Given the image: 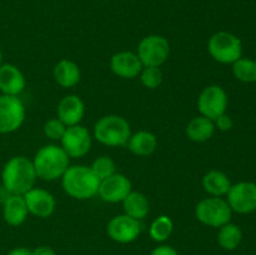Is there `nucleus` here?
Segmentation results:
<instances>
[{
	"label": "nucleus",
	"mask_w": 256,
	"mask_h": 255,
	"mask_svg": "<svg viewBox=\"0 0 256 255\" xmlns=\"http://www.w3.org/2000/svg\"><path fill=\"white\" fill-rule=\"evenodd\" d=\"M242 240V232L234 222H228L219 228L218 242L225 250H235Z\"/></svg>",
	"instance_id": "obj_24"
},
{
	"label": "nucleus",
	"mask_w": 256,
	"mask_h": 255,
	"mask_svg": "<svg viewBox=\"0 0 256 255\" xmlns=\"http://www.w3.org/2000/svg\"><path fill=\"white\" fill-rule=\"evenodd\" d=\"M85 112L84 102L78 95H66L58 104V119L66 126L78 125L82 120Z\"/></svg>",
	"instance_id": "obj_17"
},
{
	"label": "nucleus",
	"mask_w": 256,
	"mask_h": 255,
	"mask_svg": "<svg viewBox=\"0 0 256 255\" xmlns=\"http://www.w3.org/2000/svg\"><path fill=\"white\" fill-rule=\"evenodd\" d=\"M66 125L59 120L58 118L55 119H50L48 120L44 124V134L45 136L49 138L52 140H62V138L64 136L65 134V130H66Z\"/></svg>",
	"instance_id": "obj_29"
},
{
	"label": "nucleus",
	"mask_w": 256,
	"mask_h": 255,
	"mask_svg": "<svg viewBox=\"0 0 256 255\" xmlns=\"http://www.w3.org/2000/svg\"><path fill=\"white\" fill-rule=\"evenodd\" d=\"M208 50L214 60L222 64H234L242 56V44L236 35L218 32L209 39Z\"/></svg>",
	"instance_id": "obj_5"
},
{
	"label": "nucleus",
	"mask_w": 256,
	"mask_h": 255,
	"mask_svg": "<svg viewBox=\"0 0 256 255\" xmlns=\"http://www.w3.org/2000/svg\"><path fill=\"white\" fill-rule=\"evenodd\" d=\"M22 196L26 202L29 214L42 218V219L49 218L54 214L56 202L48 190L42 189V188H32Z\"/></svg>",
	"instance_id": "obj_14"
},
{
	"label": "nucleus",
	"mask_w": 256,
	"mask_h": 255,
	"mask_svg": "<svg viewBox=\"0 0 256 255\" xmlns=\"http://www.w3.org/2000/svg\"><path fill=\"white\" fill-rule=\"evenodd\" d=\"M32 164L38 178L46 182H52L62 179L64 172L68 170L69 156L62 146L54 144L44 145L35 154Z\"/></svg>",
	"instance_id": "obj_3"
},
{
	"label": "nucleus",
	"mask_w": 256,
	"mask_h": 255,
	"mask_svg": "<svg viewBox=\"0 0 256 255\" xmlns=\"http://www.w3.org/2000/svg\"><path fill=\"white\" fill-rule=\"evenodd\" d=\"M90 169L92 170L95 175L99 178V180L106 179V178L112 176L116 172V166H115V162L110 156L106 155H102V156L96 158V159L92 162Z\"/></svg>",
	"instance_id": "obj_27"
},
{
	"label": "nucleus",
	"mask_w": 256,
	"mask_h": 255,
	"mask_svg": "<svg viewBox=\"0 0 256 255\" xmlns=\"http://www.w3.org/2000/svg\"><path fill=\"white\" fill-rule=\"evenodd\" d=\"M170 44L162 35H148L138 46V56L142 66L160 68L168 60Z\"/></svg>",
	"instance_id": "obj_7"
},
{
	"label": "nucleus",
	"mask_w": 256,
	"mask_h": 255,
	"mask_svg": "<svg viewBox=\"0 0 256 255\" xmlns=\"http://www.w3.org/2000/svg\"><path fill=\"white\" fill-rule=\"evenodd\" d=\"M62 185L69 196L78 200L92 199L98 194L100 180L90 166L74 165L68 168L62 176Z\"/></svg>",
	"instance_id": "obj_2"
},
{
	"label": "nucleus",
	"mask_w": 256,
	"mask_h": 255,
	"mask_svg": "<svg viewBox=\"0 0 256 255\" xmlns=\"http://www.w3.org/2000/svg\"><path fill=\"white\" fill-rule=\"evenodd\" d=\"M36 178L32 160L22 155L12 156L8 160L2 172V188L9 194H26L34 188Z\"/></svg>",
	"instance_id": "obj_1"
},
{
	"label": "nucleus",
	"mask_w": 256,
	"mask_h": 255,
	"mask_svg": "<svg viewBox=\"0 0 256 255\" xmlns=\"http://www.w3.org/2000/svg\"><path fill=\"white\" fill-rule=\"evenodd\" d=\"M122 208H124V214L136 220H142L146 218L150 212L149 200L142 192H132L122 200Z\"/></svg>",
	"instance_id": "obj_23"
},
{
	"label": "nucleus",
	"mask_w": 256,
	"mask_h": 255,
	"mask_svg": "<svg viewBox=\"0 0 256 255\" xmlns=\"http://www.w3.org/2000/svg\"><path fill=\"white\" fill-rule=\"evenodd\" d=\"M54 79L62 88H72L80 82V69L76 62L62 59L55 65Z\"/></svg>",
	"instance_id": "obj_21"
},
{
	"label": "nucleus",
	"mask_w": 256,
	"mask_h": 255,
	"mask_svg": "<svg viewBox=\"0 0 256 255\" xmlns=\"http://www.w3.org/2000/svg\"><path fill=\"white\" fill-rule=\"evenodd\" d=\"M195 216L202 224L212 228H220L230 222L232 210L228 202L219 196H210L198 202Z\"/></svg>",
	"instance_id": "obj_6"
},
{
	"label": "nucleus",
	"mask_w": 256,
	"mask_h": 255,
	"mask_svg": "<svg viewBox=\"0 0 256 255\" xmlns=\"http://www.w3.org/2000/svg\"><path fill=\"white\" fill-rule=\"evenodd\" d=\"M2 50H0V65H2Z\"/></svg>",
	"instance_id": "obj_34"
},
{
	"label": "nucleus",
	"mask_w": 256,
	"mask_h": 255,
	"mask_svg": "<svg viewBox=\"0 0 256 255\" xmlns=\"http://www.w3.org/2000/svg\"><path fill=\"white\" fill-rule=\"evenodd\" d=\"M214 124L215 128H218L220 132H229V130H232L234 122H232V118L225 112V114L220 115L219 118H216V119L214 120Z\"/></svg>",
	"instance_id": "obj_30"
},
{
	"label": "nucleus",
	"mask_w": 256,
	"mask_h": 255,
	"mask_svg": "<svg viewBox=\"0 0 256 255\" xmlns=\"http://www.w3.org/2000/svg\"><path fill=\"white\" fill-rule=\"evenodd\" d=\"M106 232L110 239L114 242L120 244H129L138 239L142 232V225L139 220L122 214L110 219V222H108Z\"/></svg>",
	"instance_id": "obj_12"
},
{
	"label": "nucleus",
	"mask_w": 256,
	"mask_h": 255,
	"mask_svg": "<svg viewBox=\"0 0 256 255\" xmlns=\"http://www.w3.org/2000/svg\"><path fill=\"white\" fill-rule=\"evenodd\" d=\"M232 65V74L239 82H256V62L248 59V58H240Z\"/></svg>",
	"instance_id": "obj_26"
},
{
	"label": "nucleus",
	"mask_w": 256,
	"mask_h": 255,
	"mask_svg": "<svg viewBox=\"0 0 256 255\" xmlns=\"http://www.w3.org/2000/svg\"><path fill=\"white\" fill-rule=\"evenodd\" d=\"M228 94L219 85H209L198 98V109L200 115L214 122L216 118L226 112Z\"/></svg>",
	"instance_id": "obj_9"
},
{
	"label": "nucleus",
	"mask_w": 256,
	"mask_h": 255,
	"mask_svg": "<svg viewBox=\"0 0 256 255\" xmlns=\"http://www.w3.org/2000/svg\"><path fill=\"white\" fill-rule=\"evenodd\" d=\"M29 215L26 202L22 195L9 194L2 204V218L10 226H20Z\"/></svg>",
	"instance_id": "obj_18"
},
{
	"label": "nucleus",
	"mask_w": 256,
	"mask_h": 255,
	"mask_svg": "<svg viewBox=\"0 0 256 255\" xmlns=\"http://www.w3.org/2000/svg\"><path fill=\"white\" fill-rule=\"evenodd\" d=\"M110 68L115 75L122 79H134L140 74L144 66L135 52H120L112 56Z\"/></svg>",
	"instance_id": "obj_15"
},
{
	"label": "nucleus",
	"mask_w": 256,
	"mask_h": 255,
	"mask_svg": "<svg viewBox=\"0 0 256 255\" xmlns=\"http://www.w3.org/2000/svg\"><path fill=\"white\" fill-rule=\"evenodd\" d=\"M149 255H179L176 250L170 245H159L152 250Z\"/></svg>",
	"instance_id": "obj_31"
},
{
	"label": "nucleus",
	"mask_w": 256,
	"mask_h": 255,
	"mask_svg": "<svg viewBox=\"0 0 256 255\" xmlns=\"http://www.w3.org/2000/svg\"><path fill=\"white\" fill-rule=\"evenodd\" d=\"M126 145L134 155L148 156L156 150L158 139L152 132H146V130H140L135 134H132Z\"/></svg>",
	"instance_id": "obj_20"
},
{
	"label": "nucleus",
	"mask_w": 256,
	"mask_h": 255,
	"mask_svg": "<svg viewBox=\"0 0 256 255\" xmlns=\"http://www.w3.org/2000/svg\"><path fill=\"white\" fill-rule=\"evenodd\" d=\"M62 148L69 158H82L90 152L92 136L86 128L82 125L68 126L64 136L62 138Z\"/></svg>",
	"instance_id": "obj_11"
},
{
	"label": "nucleus",
	"mask_w": 256,
	"mask_h": 255,
	"mask_svg": "<svg viewBox=\"0 0 256 255\" xmlns=\"http://www.w3.org/2000/svg\"><path fill=\"white\" fill-rule=\"evenodd\" d=\"M8 255H32V250L26 249V248H15V249L10 250Z\"/></svg>",
	"instance_id": "obj_33"
},
{
	"label": "nucleus",
	"mask_w": 256,
	"mask_h": 255,
	"mask_svg": "<svg viewBox=\"0 0 256 255\" xmlns=\"http://www.w3.org/2000/svg\"><path fill=\"white\" fill-rule=\"evenodd\" d=\"M130 136V124L120 115H105L95 122L94 138L106 146H124Z\"/></svg>",
	"instance_id": "obj_4"
},
{
	"label": "nucleus",
	"mask_w": 256,
	"mask_h": 255,
	"mask_svg": "<svg viewBox=\"0 0 256 255\" xmlns=\"http://www.w3.org/2000/svg\"><path fill=\"white\" fill-rule=\"evenodd\" d=\"M215 132V124L212 120L202 116H195L186 126V135L192 142H204L212 138Z\"/></svg>",
	"instance_id": "obj_22"
},
{
	"label": "nucleus",
	"mask_w": 256,
	"mask_h": 255,
	"mask_svg": "<svg viewBox=\"0 0 256 255\" xmlns=\"http://www.w3.org/2000/svg\"><path fill=\"white\" fill-rule=\"evenodd\" d=\"M202 188L210 196H224L232 188V182L225 172L210 170L202 176Z\"/></svg>",
	"instance_id": "obj_19"
},
{
	"label": "nucleus",
	"mask_w": 256,
	"mask_h": 255,
	"mask_svg": "<svg viewBox=\"0 0 256 255\" xmlns=\"http://www.w3.org/2000/svg\"><path fill=\"white\" fill-rule=\"evenodd\" d=\"M228 204L238 214H250L256 210V184L240 182L232 185L226 194Z\"/></svg>",
	"instance_id": "obj_10"
},
{
	"label": "nucleus",
	"mask_w": 256,
	"mask_h": 255,
	"mask_svg": "<svg viewBox=\"0 0 256 255\" xmlns=\"http://www.w3.org/2000/svg\"><path fill=\"white\" fill-rule=\"evenodd\" d=\"M140 82L146 89H156L162 82V72L158 66H144L140 72Z\"/></svg>",
	"instance_id": "obj_28"
},
{
	"label": "nucleus",
	"mask_w": 256,
	"mask_h": 255,
	"mask_svg": "<svg viewBox=\"0 0 256 255\" xmlns=\"http://www.w3.org/2000/svg\"><path fill=\"white\" fill-rule=\"evenodd\" d=\"M26 86L24 74L12 64L0 65V92L4 95L18 96Z\"/></svg>",
	"instance_id": "obj_16"
},
{
	"label": "nucleus",
	"mask_w": 256,
	"mask_h": 255,
	"mask_svg": "<svg viewBox=\"0 0 256 255\" xmlns=\"http://www.w3.org/2000/svg\"><path fill=\"white\" fill-rule=\"evenodd\" d=\"M25 120V106L12 95H0V134H9L19 129Z\"/></svg>",
	"instance_id": "obj_8"
},
{
	"label": "nucleus",
	"mask_w": 256,
	"mask_h": 255,
	"mask_svg": "<svg viewBox=\"0 0 256 255\" xmlns=\"http://www.w3.org/2000/svg\"><path fill=\"white\" fill-rule=\"evenodd\" d=\"M172 230H174L172 220L168 215H160L150 225L149 235L154 242H164L172 234Z\"/></svg>",
	"instance_id": "obj_25"
},
{
	"label": "nucleus",
	"mask_w": 256,
	"mask_h": 255,
	"mask_svg": "<svg viewBox=\"0 0 256 255\" xmlns=\"http://www.w3.org/2000/svg\"><path fill=\"white\" fill-rule=\"evenodd\" d=\"M32 255H55V252L52 250V248L48 246V245H40L32 250Z\"/></svg>",
	"instance_id": "obj_32"
},
{
	"label": "nucleus",
	"mask_w": 256,
	"mask_h": 255,
	"mask_svg": "<svg viewBox=\"0 0 256 255\" xmlns=\"http://www.w3.org/2000/svg\"><path fill=\"white\" fill-rule=\"evenodd\" d=\"M132 192V182L129 178L124 174L115 172L112 176L102 180L98 190V195L104 202H122V200Z\"/></svg>",
	"instance_id": "obj_13"
}]
</instances>
